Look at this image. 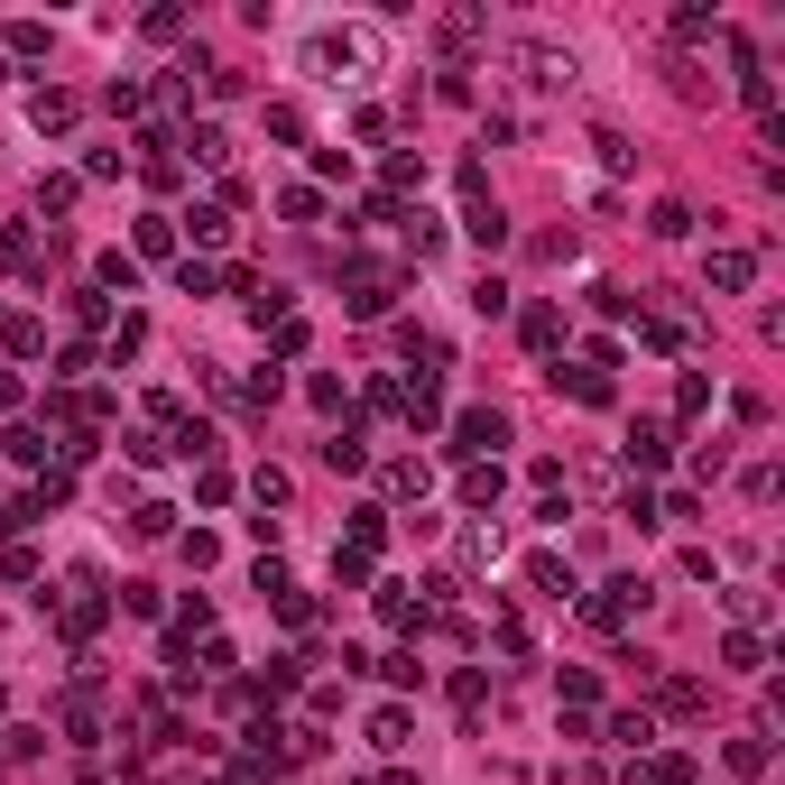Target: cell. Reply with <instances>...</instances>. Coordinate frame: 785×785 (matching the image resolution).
I'll return each mask as SVG.
<instances>
[{
	"instance_id": "d4e9b609",
	"label": "cell",
	"mask_w": 785,
	"mask_h": 785,
	"mask_svg": "<svg viewBox=\"0 0 785 785\" xmlns=\"http://www.w3.org/2000/svg\"><path fill=\"white\" fill-rule=\"evenodd\" d=\"M139 250L167 259V250H176V213H139Z\"/></svg>"
},
{
	"instance_id": "9c48e42d",
	"label": "cell",
	"mask_w": 785,
	"mask_h": 785,
	"mask_svg": "<svg viewBox=\"0 0 785 785\" xmlns=\"http://www.w3.org/2000/svg\"><path fill=\"white\" fill-rule=\"evenodd\" d=\"M555 388H573L583 407H610V398H619V388H610V370H592V360H583V370H555Z\"/></svg>"
},
{
	"instance_id": "6da1fadb",
	"label": "cell",
	"mask_w": 785,
	"mask_h": 785,
	"mask_svg": "<svg viewBox=\"0 0 785 785\" xmlns=\"http://www.w3.org/2000/svg\"><path fill=\"white\" fill-rule=\"evenodd\" d=\"M370 56H379V29H324V38L305 46V65L324 74V84H360V65H370Z\"/></svg>"
},
{
	"instance_id": "8992f818",
	"label": "cell",
	"mask_w": 785,
	"mask_h": 785,
	"mask_svg": "<svg viewBox=\"0 0 785 785\" xmlns=\"http://www.w3.org/2000/svg\"><path fill=\"white\" fill-rule=\"evenodd\" d=\"M0 453L29 462V471H56V462H46V453H56V443H46V426H10V435H0Z\"/></svg>"
},
{
	"instance_id": "2e32d148",
	"label": "cell",
	"mask_w": 785,
	"mask_h": 785,
	"mask_svg": "<svg viewBox=\"0 0 785 785\" xmlns=\"http://www.w3.org/2000/svg\"><path fill=\"white\" fill-rule=\"evenodd\" d=\"M721 666H730V674H757V666H767V647H757L749 628H730V638H721Z\"/></svg>"
},
{
	"instance_id": "cb8c5ba5",
	"label": "cell",
	"mask_w": 785,
	"mask_h": 785,
	"mask_svg": "<svg viewBox=\"0 0 785 785\" xmlns=\"http://www.w3.org/2000/svg\"><path fill=\"white\" fill-rule=\"evenodd\" d=\"M407 730H416V721L388 702V712H370V749H407Z\"/></svg>"
},
{
	"instance_id": "277c9868",
	"label": "cell",
	"mask_w": 785,
	"mask_h": 785,
	"mask_svg": "<svg viewBox=\"0 0 785 785\" xmlns=\"http://www.w3.org/2000/svg\"><path fill=\"white\" fill-rule=\"evenodd\" d=\"M628 462H638V471L674 462V426H666V416H638V426H628Z\"/></svg>"
},
{
	"instance_id": "b9f144b4",
	"label": "cell",
	"mask_w": 785,
	"mask_h": 785,
	"mask_svg": "<svg viewBox=\"0 0 785 785\" xmlns=\"http://www.w3.org/2000/svg\"><path fill=\"white\" fill-rule=\"evenodd\" d=\"M0 84H10V56H0Z\"/></svg>"
},
{
	"instance_id": "30bf717a",
	"label": "cell",
	"mask_w": 785,
	"mask_h": 785,
	"mask_svg": "<svg viewBox=\"0 0 785 785\" xmlns=\"http://www.w3.org/2000/svg\"><path fill=\"white\" fill-rule=\"evenodd\" d=\"M352 314H388V269H352Z\"/></svg>"
},
{
	"instance_id": "7c38bea8",
	"label": "cell",
	"mask_w": 785,
	"mask_h": 785,
	"mask_svg": "<svg viewBox=\"0 0 785 785\" xmlns=\"http://www.w3.org/2000/svg\"><path fill=\"white\" fill-rule=\"evenodd\" d=\"M93 286H102V296H112V286L129 296V286H139V259H129V250H102L93 259Z\"/></svg>"
},
{
	"instance_id": "5bb4252c",
	"label": "cell",
	"mask_w": 785,
	"mask_h": 785,
	"mask_svg": "<svg viewBox=\"0 0 785 785\" xmlns=\"http://www.w3.org/2000/svg\"><path fill=\"white\" fill-rule=\"evenodd\" d=\"M647 740H657V721H647V712H610V749L647 757Z\"/></svg>"
},
{
	"instance_id": "7a4b0ae2",
	"label": "cell",
	"mask_w": 785,
	"mask_h": 785,
	"mask_svg": "<svg viewBox=\"0 0 785 785\" xmlns=\"http://www.w3.org/2000/svg\"><path fill=\"white\" fill-rule=\"evenodd\" d=\"M443 453H462V462H500V443H509V416L500 407H462V416H443Z\"/></svg>"
},
{
	"instance_id": "e575fe53",
	"label": "cell",
	"mask_w": 785,
	"mask_h": 785,
	"mask_svg": "<svg viewBox=\"0 0 785 785\" xmlns=\"http://www.w3.org/2000/svg\"><path fill=\"white\" fill-rule=\"evenodd\" d=\"M379 619H398V628H407V619H426V610L407 600V583H379Z\"/></svg>"
},
{
	"instance_id": "ffe728a7",
	"label": "cell",
	"mask_w": 785,
	"mask_h": 785,
	"mask_svg": "<svg viewBox=\"0 0 785 785\" xmlns=\"http://www.w3.org/2000/svg\"><path fill=\"white\" fill-rule=\"evenodd\" d=\"M647 231H657V241H684V231H693V203H674V195H666L657 213H647Z\"/></svg>"
},
{
	"instance_id": "7bdbcfd3",
	"label": "cell",
	"mask_w": 785,
	"mask_h": 785,
	"mask_svg": "<svg viewBox=\"0 0 785 785\" xmlns=\"http://www.w3.org/2000/svg\"><path fill=\"white\" fill-rule=\"evenodd\" d=\"M0 702H10V693H0Z\"/></svg>"
},
{
	"instance_id": "484cf974",
	"label": "cell",
	"mask_w": 785,
	"mask_h": 785,
	"mask_svg": "<svg viewBox=\"0 0 785 785\" xmlns=\"http://www.w3.org/2000/svg\"><path fill=\"white\" fill-rule=\"evenodd\" d=\"M250 500H259V509H286V471H278V462L250 471Z\"/></svg>"
},
{
	"instance_id": "9a60e30c",
	"label": "cell",
	"mask_w": 785,
	"mask_h": 785,
	"mask_svg": "<svg viewBox=\"0 0 785 785\" xmlns=\"http://www.w3.org/2000/svg\"><path fill=\"white\" fill-rule=\"evenodd\" d=\"M749 278H757V250H712V286H730V296H740Z\"/></svg>"
},
{
	"instance_id": "74e56055",
	"label": "cell",
	"mask_w": 785,
	"mask_h": 785,
	"mask_svg": "<svg viewBox=\"0 0 785 785\" xmlns=\"http://www.w3.org/2000/svg\"><path fill=\"white\" fill-rule=\"evenodd\" d=\"M176 453H186V462H213V426H176Z\"/></svg>"
},
{
	"instance_id": "f1b7e54d",
	"label": "cell",
	"mask_w": 785,
	"mask_h": 785,
	"mask_svg": "<svg viewBox=\"0 0 785 785\" xmlns=\"http://www.w3.org/2000/svg\"><path fill=\"white\" fill-rule=\"evenodd\" d=\"M702 407H712V379L684 370V379H674V416H702Z\"/></svg>"
},
{
	"instance_id": "60d3db41",
	"label": "cell",
	"mask_w": 785,
	"mask_h": 785,
	"mask_svg": "<svg viewBox=\"0 0 785 785\" xmlns=\"http://www.w3.org/2000/svg\"><path fill=\"white\" fill-rule=\"evenodd\" d=\"M0 407H19V370H0Z\"/></svg>"
},
{
	"instance_id": "f546056e",
	"label": "cell",
	"mask_w": 785,
	"mask_h": 785,
	"mask_svg": "<svg viewBox=\"0 0 785 785\" xmlns=\"http://www.w3.org/2000/svg\"><path fill=\"white\" fill-rule=\"evenodd\" d=\"M388 186H398V195H416V186H426V157H416V148H398V157H388Z\"/></svg>"
},
{
	"instance_id": "603a6c76",
	"label": "cell",
	"mask_w": 785,
	"mask_h": 785,
	"mask_svg": "<svg viewBox=\"0 0 785 785\" xmlns=\"http://www.w3.org/2000/svg\"><path fill=\"white\" fill-rule=\"evenodd\" d=\"M555 693H564V712H592V702H600V674H592V666H573Z\"/></svg>"
},
{
	"instance_id": "e0dca14e",
	"label": "cell",
	"mask_w": 785,
	"mask_h": 785,
	"mask_svg": "<svg viewBox=\"0 0 785 785\" xmlns=\"http://www.w3.org/2000/svg\"><path fill=\"white\" fill-rule=\"evenodd\" d=\"M74 500V471H38V490H29V517H46V509H65Z\"/></svg>"
},
{
	"instance_id": "d6a6232c",
	"label": "cell",
	"mask_w": 785,
	"mask_h": 785,
	"mask_svg": "<svg viewBox=\"0 0 785 785\" xmlns=\"http://www.w3.org/2000/svg\"><path fill=\"white\" fill-rule=\"evenodd\" d=\"M278 213H286V222H314V213H324V195H314V186H286Z\"/></svg>"
},
{
	"instance_id": "d6986e66",
	"label": "cell",
	"mask_w": 785,
	"mask_h": 785,
	"mask_svg": "<svg viewBox=\"0 0 785 785\" xmlns=\"http://www.w3.org/2000/svg\"><path fill=\"white\" fill-rule=\"evenodd\" d=\"M0 269H19V278H38V241H29V231H0Z\"/></svg>"
},
{
	"instance_id": "4dcf8cb0",
	"label": "cell",
	"mask_w": 785,
	"mask_h": 785,
	"mask_svg": "<svg viewBox=\"0 0 785 785\" xmlns=\"http://www.w3.org/2000/svg\"><path fill=\"white\" fill-rule=\"evenodd\" d=\"M619 517H638V527H657V490H647V481H628V490H619Z\"/></svg>"
},
{
	"instance_id": "4316f807",
	"label": "cell",
	"mask_w": 785,
	"mask_h": 785,
	"mask_svg": "<svg viewBox=\"0 0 785 785\" xmlns=\"http://www.w3.org/2000/svg\"><path fill=\"white\" fill-rule=\"evenodd\" d=\"M74 195H84L74 176H46V186H38V222H46V213H74Z\"/></svg>"
},
{
	"instance_id": "7402d4cb",
	"label": "cell",
	"mask_w": 785,
	"mask_h": 785,
	"mask_svg": "<svg viewBox=\"0 0 785 785\" xmlns=\"http://www.w3.org/2000/svg\"><path fill=\"white\" fill-rule=\"evenodd\" d=\"M324 462H333V471H370V443H360V435L343 426V435H333V443H324Z\"/></svg>"
},
{
	"instance_id": "4fadbf2b",
	"label": "cell",
	"mask_w": 785,
	"mask_h": 785,
	"mask_svg": "<svg viewBox=\"0 0 785 785\" xmlns=\"http://www.w3.org/2000/svg\"><path fill=\"white\" fill-rule=\"evenodd\" d=\"M379 545H388V509H352V555H360V564H370V555H379Z\"/></svg>"
},
{
	"instance_id": "ab89813d",
	"label": "cell",
	"mask_w": 785,
	"mask_h": 785,
	"mask_svg": "<svg viewBox=\"0 0 785 785\" xmlns=\"http://www.w3.org/2000/svg\"><path fill=\"white\" fill-rule=\"evenodd\" d=\"M176 286H186V296H213V286H222V269H203V259H186V269H176Z\"/></svg>"
},
{
	"instance_id": "f35d334b",
	"label": "cell",
	"mask_w": 785,
	"mask_h": 785,
	"mask_svg": "<svg viewBox=\"0 0 785 785\" xmlns=\"http://www.w3.org/2000/svg\"><path fill=\"white\" fill-rule=\"evenodd\" d=\"M139 343H148V324H139V314H121V324H112V360H129Z\"/></svg>"
},
{
	"instance_id": "8d00e7d4",
	"label": "cell",
	"mask_w": 785,
	"mask_h": 785,
	"mask_svg": "<svg viewBox=\"0 0 785 785\" xmlns=\"http://www.w3.org/2000/svg\"><path fill=\"white\" fill-rule=\"evenodd\" d=\"M471 314H509V278H481V286H471Z\"/></svg>"
},
{
	"instance_id": "d590c367",
	"label": "cell",
	"mask_w": 785,
	"mask_h": 785,
	"mask_svg": "<svg viewBox=\"0 0 785 785\" xmlns=\"http://www.w3.org/2000/svg\"><path fill=\"white\" fill-rule=\"evenodd\" d=\"M74 324H112V296H102V286H74Z\"/></svg>"
},
{
	"instance_id": "52a82bcc",
	"label": "cell",
	"mask_w": 785,
	"mask_h": 785,
	"mask_svg": "<svg viewBox=\"0 0 785 785\" xmlns=\"http://www.w3.org/2000/svg\"><path fill=\"white\" fill-rule=\"evenodd\" d=\"M29 121L46 129V139H65V129H74V93H56V84H46V93H29Z\"/></svg>"
},
{
	"instance_id": "83f0119b",
	"label": "cell",
	"mask_w": 785,
	"mask_h": 785,
	"mask_svg": "<svg viewBox=\"0 0 785 785\" xmlns=\"http://www.w3.org/2000/svg\"><path fill=\"white\" fill-rule=\"evenodd\" d=\"M167 527H176L167 500H139V509H129V536H167Z\"/></svg>"
},
{
	"instance_id": "ac0fdd59",
	"label": "cell",
	"mask_w": 785,
	"mask_h": 785,
	"mask_svg": "<svg viewBox=\"0 0 785 785\" xmlns=\"http://www.w3.org/2000/svg\"><path fill=\"white\" fill-rule=\"evenodd\" d=\"M527 583L564 600V592H573V564H564V555H527Z\"/></svg>"
},
{
	"instance_id": "44dd1931",
	"label": "cell",
	"mask_w": 785,
	"mask_h": 785,
	"mask_svg": "<svg viewBox=\"0 0 785 785\" xmlns=\"http://www.w3.org/2000/svg\"><path fill=\"white\" fill-rule=\"evenodd\" d=\"M721 757H730V776H767V740H757V730H749V740H730Z\"/></svg>"
},
{
	"instance_id": "8fae6325",
	"label": "cell",
	"mask_w": 785,
	"mask_h": 785,
	"mask_svg": "<svg viewBox=\"0 0 785 785\" xmlns=\"http://www.w3.org/2000/svg\"><path fill=\"white\" fill-rule=\"evenodd\" d=\"M517 333H527V352H555L564 343V314L555 305H527V314H517Z\"/></svg>"
},
{
	"instance_id": "5b68a950",
	"label": "cell",
	"mask_w": 785,
	"mask_h": 785,
	"mask_svg": "<svg viewBox=\"0 0 785 785\" xmlns=\"http://www.w3.org/2000/svg\"><path fill=\"white\" fill-rule=\"evenodd\" d=\"M500 490H509L500 462H462V509H500Z\"/></svg>"
},
{
	"instance_id": "836d02e7",
	"label": "cell",
	"mask_w": 785,
	"mask_h": 785,
	"mask_svg": "<svg viewBox=\"0 0 785 785\" xmlns=\"http://www.w3.org/2000/svg\"><path fill=\"white\" fill-rule=\"evenodd\" d=\"M186 222H195V241H203V250H213V241H222V231H231V213H222V203H195V213H186Z\"/></svg>"
},
{
	"instance_id": "1f68e13d",
	"label": "cell",
	"mask_w": 785,
	"mask_h": 785,
	"mask_svg": "<svg viewBox=\"0 0 785 785\" xmlns=\"http://www.w3.org/2000/svg\"><path fill=\"white\" fill-rule=\"evenodd\" d=\"M379 674H388V684H398V693H407V684H426V666H416L407 647H388V657H379Z\"/></svg>"
},
{
	"instance_id": "ba28073f",
	"label": "cell",
	"mask_w": 785,
	"mask_h": 785,
	"mask_svg": "<svg viewBox=\"0 0 785 785\" xmlns=\"http://www.w3.org/2000/svg\"><path fill=\"white\" fill-rule=\"evenodd\" d=\"M296 684H305V657H269V666H259V684H250V693H259V702H286Z\"/></svg>"
},
{
	"instance_id": "3957f363",
	"label": "cell",
	"mask_w": 785,
	"mask_h": 785,
	"mask_svg": "<svg viewBox=\"0 0 785 785\" xmlns=\"http://www.w3.org/2000/svg\"><path fill=\"white\" fill-rule=\"evenodd\" d=\"M638 610H647V583H638V573H610V583H600V592L583 600V619L600 628V638H610V628H628Z\"/></svg>"
}]
</instances>
